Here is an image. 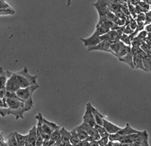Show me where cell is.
Masks as SVG:
<instances>
[{"mask_svg":"<svg viewBox=\"0 0 151 146\" xmlns=\"http://www.w3.org/2000/svg\"><path fill=\"white\" fill-rule=\"evenodd\" d=\"M6 100L7 107L6 109V115H12L15 117L16 120L24 119V114L29 111L26 103L21 100L18 97L15 98H4Z\"/></svg>","mask_w":151,"mask_h":146,"instance_id":"obj_1","label":"cell"},{"mask_svg":"<svg viewBox=\"0 0 151 146\" xmlns=\"http://www.w3.org/2000/svg\"><path fill=\"white\" fill-rule=\"evenodd\" d=\"M14 74L17 77L20 88H25L37 84V76L31 75L29 72L27 67H24L21 71L14 72Z\"/></svg>","mask_w":151,"mask_h":146,"instance_id":"obj_2","label":"cell"},{"mask_svg":"<svg viewBox=\"0 0 151 146\" xmlns=\"http://www.w3.org/2000/svg\"><path fill=\"white\" fill-rule=\"evenodd\" d=\"M39 88L40 85L37 84L27 88H20L16 92V94L19 98L26 103V107L29 111L33 107V102L32 99L33 94Z\"/></svg>","mask_w":151,"mask_h":146,"instance_id":"obj_3","label":"cell"},{"mask_svg":"<svg viewBox=\"0 0 151 146\" xmlns=\"http://www.w3.org/2000/svg\"><path fill=\"white\" fill-rule=\"evenodd\" d=\"M7 72L8 73L9 78L6 83V89L8 91L16 92L19 89H20L17 77L14 72H11L9 70H7Z\"/></svg>","mask_w":151,"mask_h":146,"instance_id":"obj_4","label":"cell"},{"mask_svg":"<svg viewBox=\"0 0 151 146\" xmlns=\"http://www.w3.org/2000/svg\"><path fill=\"white\" fill-rule=\"evenodd\" d=\"M114 42H116V41H112V40L102 41L95 46L88 47L87 51L91 52V51H97L98 50V51H102V52H105L110 53V46L112 43H114Z\"/></svg>","mask_w":151,"mask_h":146,"instance_id":"obj_5","label":"cell"},{"mask_svg":"<svg viewBox=\"0 0 151 146\" xmlns=\"http://www.w3.org/2000/svg\"><path fill=\"white\" fill-rule=\"evenodd\" d=\"M149 135L146 130L141 131L135 135L132 143L139 145L140 146H150L149 144Z\"/></svg>","mask_w":151,"mask_h":146,"instance_id":"obj_6","label":"cell"},{"mask_svg":"<svg viewBox=\"0 0 151 146\" xmlns=\"http://www.w3.org/2000/svg\"><path fill=\"white\" fill-rule=\"evenodd\" d=\"M41 127L43 133L49 135H51L54 131L60 129V127L56 123L49 121L43 117L41 121Z\"/></svg>","mask_w":151,"mask_h":146,"instance_id":"obj_7","label":"cell"},{"mask_svg":"<svg viewBox=\"0 0 151 146\" xmlns=\"http://www.w3.org/2000/svg\"><path fill=\"white\" fill-rule=\"evenodd\" d=\"M83 122L93 127H94V126L97 125L88 103L86 104V111L83 117Z\"/></svg>","mask_w":151,"mask_h":146,"instance_id":"obj_8","label":"cell"},{"mask_svg":"<svg viewBox=\"0 0 151 146\" xmlns=\"http://www.w3.org/2000/svg\"><path fill=\"white\" fill-rule=\"evenodd\" d=\"M36 126H34L29 131L28 134L26 135V142H25V146H36Z\"/></svg>","mask_w":151,"mask_h":146,"instance_id":"obj_9","label":"cell"},{"mask_svg":"<svg viewBox=\"0 0 151 146\" xmlns=\"http://www.w3.org/2000/svg\"><path fill=\"white\" fill-rule=\"evenodd\" d=\"M81 40L83 43V45L86 47L95 46L102 41L100 36H97L94 33L90 36V37L88 38H81Z\"/></svg>","mask_w":151,"mask_h":146,"instance_id":"obj_10","label":"cell"},{"mask_svg":"<svg viewBox=\"0 0 151 146\" xmlns=\"http://www.w3.org/2000/svg\"><path fill=\"white\" fill-rule=\"evenodd\" d=\"M102 126L106 129L107 132L109 133V135L114 134V133H117L122 129V127H120L116 126V125L111 123L110 121H109L105 118L104 119V123Z\"/></svg>","mask_w":151,"mask_h":146,"instance_id":"obj_11","label":"cell"},{"mask_svg":"<svg viewBox=\"0 0 151 146\" xmlns=\"http://www.w3.org/2000/svg\"><path fill=\"white\" fill-rule=\"evenodd\" d=\"M80 127H81L82 129H83L86 133L89 136H92L96 137L97 140H99L100 138V137L99 136V133L97 132L95 128L90 126L89 125H88L84 122H83L81 125L79 126Z\"/></svg>","mask_w":151,"mask_h":146,"instance_id":"obj_12","label":"cell"},{"mask_svg":"<svg viewBox=\"0 0 151 146\" xmlns=\"http://www.w3.org/2000/svg\"><path fill=\"white\" fill-rule=\"evenodd\" d=\"M90 109L91 110V112L93 113V115L94 116V120L96 121V123L97 125H100V126H103V123H104V119L105 118L104 116L100 113L97 109H96L91 103H88Z\"/></svg>","mask_w":151,"mask_h":146,"instance_id":"obj_13","label":"cell"},{"mask_svg":"<svg viewBox=\"0 0 151 146\" xmlns=\"http://www.w3.org/2000/svg\"><path fill=\"white\" fill-rule=\"evenodd\" d=\"M141 131L132 128L129 123H127L125 127L124 128H122L117 133L121 136H125V135H129L131 134H134V133H138Z\"/></svg>","mask_w":151,"mask_h":146,"instance_id":"obj_14","label":"cell"},{"mask_svg":"<svg viewBox=\"0 0 151 146\" xmlns=\"http://www.w3.org/2000/svg\"><path fill=\"white\" fill-rule=\"evenodd\" d=\"M8 78L9 76L7 70L4 71L2 67H0V89H6Z\"/></svg>","mask_w":151,"mask_h":146,"instance_id":"obj_15","label":"cell"},{"mask_svg":"<svg viewBox=\"0 0 151 146\" xmlns=\"http://www.w3.org/2000/svg\"><path fill=\"white\" fill-rule=\"evenodd\" d=\"M60 132L61 135V139L62 141V145H65L70 143V141L71 137V132H68L64 127H62L61 129H60Z\"/></svg>","mask_w":151,"mask_h":146,"instance_id":"obj_16","label":"cell"},{"mask_svg":"<svg viewBox=\"0 0 151 146\" xmlns=\"http://www.w3.org/2000/svg\"><path fill=\"white\" fill-rule=\"evenodd\" d=\"M133 57L134 55L132 54L131 50H130L125 56H123L122 57L120 58L119 60L121 62H123L126 64H127L131 68L134 69V65L133 62Z\"/></svg>","mask_w":151,"mask_h":146,"instance_id":"obj_17","label":"cell"},{"mask_svg":"<svg viewBox=\"0 0 151 146\" xmlns=\"http://www.w3.org/2000/svg\"><path fill=\"white\" fill-rule=\"evenodd\" d=\"M124 45L125 44H124L120 41H116L114 43H112L110 46V53L116 56Z\"/></svg>","mask_w":151,"mask_h":146,"instance_id":"obj_18","label":"cell"},{"mask_svg":"<svg viewBox=\"0 0 151 146\" xmlns=\"http://www.w3.org/2000/svg\"><path fill=\"white\" fill-rule=\"evenodd\" d=\"M133 62L134 65V68L140 69L145 71V69L143 65V59L140 58L138 55H134L133 57Z\"/></svg>","mask_w":151,"mask_h":146,"instance_id":"obj_19","label":"cell"},{"mask_svg":"<svg viewBox=\"0 0 151 146\" xmlns=\"http://www.w3.org/2000/svg\"><path fill=\"white\" fill-rule=\"evenodd\" d=\"M6 142L7 146H18L15 132L10 133L7 136Z\"/></svg>","mask_w":151,"mask_h":146,"instance_id":"obj_20","label":"cell"},{"mask_svg":"<svg viewBox=\"0 0 151 146\" xmlns=\"http://www.w3.org/2000/svg\"><path fill=\"white\" fill-rule=\"evenodd\" d=\"M71 137L70 141V144L74 145V146H76L80 142V141L81 140H80L75 128L71 130Z\"/></svg>","mask_w":151,"mask_h":146,"instance_id":"obj_21","label":"cell"},{"mask_svg":"<svg viewBox=\"0 0 151 146\" xmlns=\"http://www.w3.org/2000/svg\"><path fill=\"white\" fill-rule=\"evenodd\" d=\"M109 30H111L109 29H108V27L101 25V26H96V30L94 32V34L99 36H101L104 34H105V33H108Z\"/></svg>","mask_w":151,"mask_h":146,"instance_id":"obj_22","label":"cell"},{"mask_svg":"<svg viewBox=\"0 0 151 146\" xmlns=\"http://www.w3.org/2000/svg\"><path fill=\"white\" fill-rule=\"evenodd\" d=\"M94 128H95L96 130L97 131V132L99 133V135L100 137V138L109 136V133L107 132L106 129L102 126L96 125L94 126Z\"/></svg>","mask_w":151,"mask_h":146,"instance_id":"obj_23","label":"cell"},{"mask_svg":"<svg viewBox=\"0 0 151 146\" xmlns=\"http://www.w3.org/2000/svg\"><path fill=\"white\" fill-rule=\"evenodd\" d=\"M130 50H131V46L124 45L121 49L120 50L119 53L117 54L116 57H117L119 59L120 58L122 57L123 56L127 54Z\"/></svg>","mask_w":151,"mask_h":146,"instance_id":"obj_24","label":"cell"},{"mask_svg":"<svg viewBox=\"0 0 151 146\" xmlns=\"http://www.w3.org/2000/svg\"><path fill=\"white\" fill-rule=\"evenodd\" d=\"M15 137L17 138L18 146H25V142H26V135H21L17 132H15Z\"/></svg>","mask_w":151,"mask_h":146,"instance_id":"obj_25","label":"cell"},{"mask_svg":"<svg viewBox=\"0 0 151 146\" xmlns=\"http://www.w3.org/2000/svg\"><path fill=\"white\" fill-rule=\"evenodd\" d=\"M75 129L76 130L78 135L81 140H85L88 137V135L87 134V133L79 126L75 127Z\"/></svg>","mask_w":151,"mask_h":146,"instance_id":"obj_26","label":"cell"},{"mask_svg":"<svg viewBox=\"0 0 151 146\" xmlns=\"http://www.w3.org/2000/svg\"><path fill=\"white\" fill-rule=\"evenodd\" d=\"M60 138H61V135H60V129H59L56 130L52 133L51 137H50V141L55 142L58 141L59 140H60Z\"/></svg>","mask_w":151,"mask_h":146,"instance_id":"obj_27","label":"cell"},{"mask_svg":"<svg viewBox=\"0 0 151 146\" xmlns=\"http://www.w3.org/2000/svg\"><path fill=\"white\" fill-rule=\"evenodd\" d=\"M120 41L126 45H128V46L131 45V41L129 38V35L123 33L120 38Z\"/></svg>","mask_w":151,"mask_h":146,"instance_id":"obj_28","label":"cell"},{"mask_svg":"<svg viewBox=\"0 0 151 146\" xmlns=\"http://www.w3.org/2000/svg\"><path fill=\"white\" fill-rule=\"evenodd\" d=\"M143 62L145 71L151 72V59L147 57L146 58L143 59Z\"/></svg>","mask_w":151,"mask_h":146,"instance_id":"obj_29","label":"cell"},{"mask_svg":"<svg viewBox=\"0 0 151 146\" xmlns=\"http://www.w3.org/2000/svg\"><path fill=\"white\" fill-rule=\"evenodd\" d=\"M147 33H148L145 30H142V31H141L138 33L136 37L138 39H139L140 40H141L142 41L145 42L146 38H147Z\"/></svg>","mask_w":151,"mask_h":146,"instance_id":"obj_30","label":"cell"},{"mask_svg":"<svg viewBox=\"0 0 151 146\" xmlns=\"http://www.w3.org/2000/svg\"><path fill=\"white\" fill-rule=\"evenodd\" d=\"M128 8H129V13L131 16L133 18H135L137 16V11H136V9H135V6L132 5L131 3H128Z\"/></svg>","mask_w":151,"mask_h":146,"instance_id":"obj_31","label":"cell"},{"mask_svg":"<svg viewBox=\"0 0 151 146\" xmlns=\"http://www.w3.org/2000/svg\"><path fill=\"white\" fill-rule=\"evenodd\" d=\"M138 5H139L142 7L145 14H146L149 11H150V5L149 4H147V3H146L143 1H141L140 3L138 4Z\"/></svg>","mask_w":151,"mask_h":146,"instance_id":"obj_32","label":"cell"},{"mask_svg":"<svg viewBox=\"0 0 151 146\" xmlns=\"http://www.w3.org/2000/svg\"><path fill=\"white\" fill-rule=\"evenodd\" d=\"M98 144L99 146H105L106 145L108 142L109 141V136L105 137H102L100 138L98 141Z\"/></svg>","mask_w":151,"mask_h":146,"instance_id":"obj_33","label":"cell"},{"mask_svg":"<svg viewBox=\"0 0 151 146\" xmlns=\"http://www.w3.org/2000/svg\"><path fill=\"white\" fill-rule=\"evenodd\" d=\"M121 10L125 15H127V16H130L131 15L130 13H129L128 3H124L122 5H121Z\"/></svg>","mask_w":151,"mask_h":146,"instance_id":"obj_34","label":"cell"},{"mask_svg":"<svg viewBox=\"0 0 151 146\" xmlns=\"http://www.w3.org/2000/svg\"><path fill=\"white\" fill-rule=\"evenodd\" d=\"M135 19H136L137 21L145 22V21H146V14H145V13L138 14L137 15Z\"/></svg>","mask_w":151,"mask_h":146,"instance_id":"obj_35","label":"cell"},{"mask_svg":"<svg viewBox=\"0 0 151 146\" xmlns=\"http://www.w3.org/2000/svg\"><path fill=\"white\" fill-rule=\"evenodd\" d=\"M129 27L134 31L136 29V28L137 27V22L136 19L135 18H133L132 16H131V21H130V23H129Z\"/></svg>","mask_w":151,"mask_h":146,"instance_id":"obj_36","label":"cell"},{"mask_svg":"<svg viewBox=\"0 0 151 146\" xmlns=\"http://www.w3.org/2000/svg\"><path fill=\"white\" fill-rule=\"evenodd\" d=\"M140 48H142V49L146 53H147L149 51H150L151 50V47L149 44H148L146 42H144L141 46H140Z\"/></svg>","mask_w":151,"mask_h":146,"instance_id":"obj_37","label":"cell"},{"mask_svg":"<svg viewBox=\"0 0 151 146\" xmlns=\"http://www.w3.org/2000/svg\"><path fill=\"white\" fill-rule=\"evenodd\" d=\"M133 32H134V30L131 29L129 26H126L125 25L124 30H123V33H124V34H128V35H130Z\"/></svg>","mask_w":151,"mask_h":146,"instance_id":"obj_38","label":"cell"},{"mask_svg":"<svg viewBox=\"0 0 151 146\" xmlns=\"http://www.w3.org/2000/svg\"><path fill=\"white\" fill-rule=\"evenodd\" d=\"M151 23V11H149L146 13V21L145 22V25L146 26Z\"/></svg>","mask_w":151,"mask_h":146,"instance_id":"obj_39","label":"cell"},{"mask_svg":"<svg viewBox=\"0 0 151 146\" xmlns=\"http://www.w3.org/2000/svg\"><path fill=\"white\" fill-rule=\"evenodd\" d=\"M137 55H138V56H139L140 58H142V59H145V58L147 57V54H146V53L141 48H139V50H138Z\"/></svg>","mask_w":151,"mask_h":146,"instance_id":"obj_40","label":"cell"},{"mask_svg":"<svg viewBox=\"0 0 151 146\" xmlns=\"http://www.w3.org/2000/svg\"><path fill=\"white\" fill-rule=\"evenodd\" d=\"M9 7H10V6L5 1H0V9Z\"/></svg>","mask_w":151,"mask_h":146,"instance_id":"obj_41","label":"cell"},{"mask_svg":"<svg viewBox=\"0 0 151 146\" xmlns=\"http://www.w3.org/2000/svg\"><path fill=\"white\" fill-rule=\"evenodd\" d=\"M89 142L87 140H81L80 142L76 145V146H88L89 145Z\"/></svg>","mask_w":151,"mask_h":146,"instance_id":"obj_42","label":"cell"},{"mask_svg":"<svg viewBox=\"0 0 151 146\" xmlns=\"http://www.w3.org/2000/svg\"><path fill=\"white\" fill-rule=\"evenodd\" d=\"M0 107H7V104L6 103V100L4 99L0 98Z\"/></svg>","mask_w":151,"mask_h":146,"instance_id":"obj_43","label":"cell"},{"mask_svg":"<svg viewBox=\"0 0 151 146\" xmlns=\"http://www.w3.org/2000/svg\"><path fill=\"white\" fill-rule=\"evenodd\" d=\"M6 89H0V98L4 99V97H5V95H6Z\"/></svg>","mask_w":151,"mask_h":146,"instance_id":"obj_44","label":"cell"},{"mask_svg":"<svg viewBox=\"0 0 151 146\" xmlns=\"http://www.w3.org/2000/svg\"><path fill=\"white\" fill-rule=\"evenodd\" d=\"M145 30L147 33H151V23L147 24V25H146V26H145Z\"/></svg>","mask_w":151,"mask_h":146,"instance_id":"obj_45","label":"cell"},{"mask_svg":"<svg viewBox=\"0 0 151 146\" xmlns=\"http://www.w3.org/2000/svg\"><path fill=\"white\" fill-rule=\"evenodd\" d=\"M142 1V0H131V4H132L134 6H137L138 4L140 3V1Z\"/></svg>","mask_w":151,"mask_h":146,"instance_id":"obj_46","label":"cell"},{"mask_svg":"<svg viewBox=\"0 0 151 146\" xmlns=\"http://www.w3.org/2000/svg\"><path fill=\"white\" fill-rule=\"evenodd\" d=\"M112 146H123V144L119 141H113Z\"/></svg>","mask_w":151,"mask_h":146,"instance_id":"obj_47","label":"cell"},{"mask_svg":"<svg viewBox=\"0 0 151 146\" xmlns=\"http://www.w3.org/2000/svg\"><path fill=\"white\" fill-rule=\"evenodd\" d=\"M88 146H99L97 141H93L89 142Z\"/></svg>","mask_w":151,"mask_h":146,"instance_id":"obj_48","label":"cell"},{"mask_svg":"<svg viewBox=\"0 0 151 146\" xmlns=\"http://www.w3.org/2000/svg\"><path fill=\"white\" fill-rule=\"evenodd\" d=\"M146 54H147V57L151 59V50H150V51H149V52L146 53Z\"/></svg>","mask_w":151,"mask_h":146,"instance_id":"obj_49","label":"cell"},{"mask_svg":"<svg viewBox=\"0 0 151 146\" xmlns=\"http://www.w3.org/2000/svg\"><path fill=\"white\" fill-rule=\"evenodd\" d=\"M105 146H112V142L111 141H109L108 142V143L106 145H105Z\"/></svg>","mask_w":151,"mask_h":146,"instance_id":"obj_50","label":"cell"},{"mask_svg":"<svg viewBox=\"0 0 151 146\" xmlns=\"http://www.w3.org/2000/svg\"><path fill=\"white\" fill-rule=\"evenodd\" d=\"M150 11H151V4L150 5Z\"/></svg>","mask_w":151,"mask_h":146,"instance_id":"obj_51","label":"cell"},{"mask_svg":"<svg viewBox=\"0 0 151 146\" xmlns=\"http://www.w3.org/2000/svg\"><path fill=\"white\" fill-rule=\"evenodd\" d=\"M0 1H5V0H0Z\"/></svg>","mask_w":151,"mask_h":146,"instance_id":"obj_52","label":"cell"}]
</instances>
